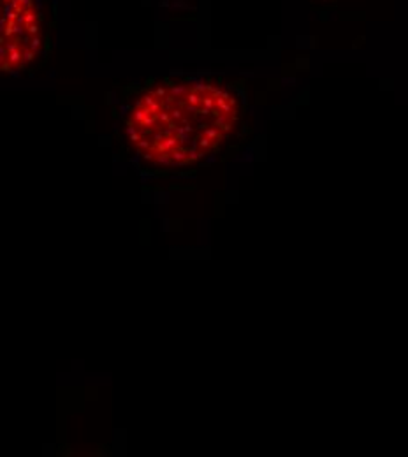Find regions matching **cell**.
Wrapping results in <instances>:
<instances>
[{
  "instance_id": "6da1fadb",
  "label": "cell",
  "mask_w": 408,
  "mask_h": 457,
  "mask_svg": "<svg viewBox=\"0 0 408 457\" xmlns=\"http://www.w3.org/2000/svg\"><path fill=\"white\" fill-rule=\"evenodd\" d=\"M243 116L245 94L231 79L170 74L145 81L125 97L120 136L145 168L181 171L228 148Z\"/></svg>"
},
{
  "instance_id": "7a4b0ae2",
  "label": "cell",
  "mask_w": 408,
  "mask_h": 457,
  "mask_svg": "<svg viewBox=\"0 0 408 457\" xmlns=\"http://www.w3.org/2000/svg\"><path fill=\"white\" fill-rule=\"evenodd\" d=\"M0 69L21 74L34 69L48 48V29L41 0H2Z\"/></svg>"
}]
</instances>
